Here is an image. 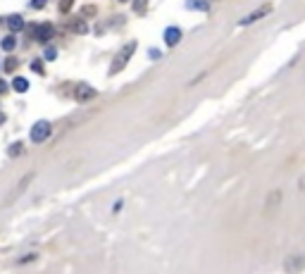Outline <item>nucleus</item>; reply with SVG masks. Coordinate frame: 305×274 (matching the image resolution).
I'll return each instance as SVG.
<instances>
[{
    "mask_svg": "<svg viewBox=\"0 0 305 274\" xmlns=\"http://www.w3.org/2000/svg\"><path fill=\"white\" fill-rule=\"evenodd\" d=\"M136 53V43H127L124 48H122L120 53H117V57H115V62H112V74H117V72H122L124 67H127V62L131 60V55Z\"/></svg>",
    "mask_w": 305,
    "mask_h": 274,
    "instance_id": "1",
    "label": "nucleus"
},
{
    "mask_svg": "<svg viewBox=\"0 0 305 274\" xmlns=\"http://www.w3.org/2000/svg\"><path fill=\"white\" fill-rule=\"evenodd\" d=\"M50 132H53L50 122L41 120V122H36V124L31 127V132H29V136H31V141H33V143H43V141H48V136H50Z\"/></svg>",
    "mask_w": 305,
    "mask_h": 274,
    "instance_id": "2",
    "label": "nucleus"
},
{
    "mask_svg": "<svg viewBox=\"0 0 305 274\" xmlns=\"http://www.w3.org/2000/svg\"><path fill=\"white\" fill-rule=\"evenodd\" d=\"M96 96H98V91H96L93 86H88V84H79L76 91H74L76 103H88V100H93Z\"/></svg>",
    "mask_w": 305,
    "mask_h": 274,
    "instance_id": "3",
    "label": "nucleus"
},
{
    "mask_svg": "<svg viewBox=\"0 0 305 274\" xmlns=\"http://www.w3.org/2000/svg\"><path fill=\"white\" fill-rule=\"evenodd\" d=\"M284 270L286 272H301V270H305V255H291L284 263Z\"/></svg>",
    "mask_w": 305,
    "mask_h": 274,
    "instance_id": "4",
    "label": "nucleus"
},
{
    "mask_svg": "<svg viewBox=\"0 0 305 274\" xmlns=\"http://www.w3.org/2000/svg\"><path fill=\"white\" fill-rule=\"evenodd\" d=\"M270 12H272V7H270V5H262L260 10H255V12H251V14H248V17H243V19H241V26H248V24H253V22H258V19H262V17H265V14H270Z\"/></svg>",
    "mask_w": 305,
    "mask_h": 274,
    "instance_id": "5",
    "label": "nucleus"
},
{
    "mask_svg": "<svg viewBox=\"0 0 305 274\" xmlns=\"http://www.w3.org/2000/svg\"><path fill=\"white\" fill-rule=\"evenodd\" d=\"M33 36H36V38H38V41H50V38H53L55 36V29H53V24H38V26H36V31H33Z\"/></svg>",
    "mask_w": 305,
    "mask_h": 274,
    "instance_id": "6",
    "label": "nucleus"
},
{
    "mask_svg": "<svg viewBox=\"0 0 305 274\" xmlns=\"http://www.w3.org/2000/svg\"><path fill=\"white\" fill-rule=\"evenodd\" d=\"M162 38H164V43L167 45H176L179 41H181V29H179V26H169V29L164 31Z\"/></svg>",
    "mask_w": 305,
    "mask_h": 274,
    "instance_id": "7",
    "label": "nucleus"
},
{
    "mask_svg": "<svg viewBox=\"0 0 305 274\" xmlns=\"http://www.w3.org/2000/svg\"><path fill=\"white\" fill-rule=\"evenodd\" d=\"M279 203H282V191H272L270 198H267V205H265V208H267V212H272L274 208H279Z\"/></svg>",
    "mask_w": 305,
    "mask_h": 274,
    "instance_id": "8",
    "label": "nucleus"
},
{
    "mask_svg": "<svg viewBox=\"0 0 305 274\" xmlns=\"http://www.w3.org/2000/svg\"><path fill=\"white\" fill-rule=\"evenodd\" d=\"M7 24H10L12 31H22V29H24L22 14H10V17H7Z\"/></svg>",
    "mask_w": 305,
    "mask_h": 274,
    "instance_id": "9",
    "label": "nucleus"
},
{
    "mask_svg": "<svg viewBox=\"0 0 305 274\" xmlns=\"http://www.w3.org/2000/svg\"><path fill=\"white\" fill-rule=\"evenodd\" d=\"M12 88H14L17 93H26V91H29V81L24 77H14L12 79Z\"/></svg>",
    "mask_w": 305,
    "mask_h": 274,
    "instance_id": "10",
    "label": "nucleus"
},
{
    "mask_svg": "<svg viewBox=\"0 0 305 274\" xmlns=\"http://www.w3.org/2000/svg\"><path fill=\"white\" fill-rule=\"evenodd\" d=\"M186 5L193 7V10H200V12L210 10V2H207V0H186Z\"/></svg>",
    "mask_w": 305,
    "mask_h": 274,
    "instance_id": "11",
    "label": "nucleus"
},
{
    "mask_svg": "<svg viewBox=\"0 0 305 274\" xmlns=\"http://www.w3.org/2000/svg\"><path fill=\"white\" fill-rule=\"evenodd\" d=\"M0 48H2V50H7V53H12V50L17 48V38H14V36H5V38H2V43H0Z\"/></svg>",
    "mask_w": 305,
    "mask_h": 274,
    "instance_id": "12",
    "label": "nucleus"
},
{
    "mask_svg": "<svg viewBox=\"0 0 305 274\" xmlns=\"http://www.w3.org/2000/svg\"><path fill=\"white\" fill-rule=\"evenodd\" d=\"M2 67H5V72H14V69H17V60H14V57H7Z\"/></svg>",
    "mask_w": 305,
    "mask_h": 274,
    "instance_id": "13",
    "label": "nucleus"
},
{
    "mask_svg": "<svg viewBox=\"0 0 305 274\" xmlns=\"http://www.w3.org/2000/svg\"><path fill=\"white\" fill-rule=\"evenodd\" d=\"M45 2H48V0H31V7L33 10H43Z\"/></svg>",
    "mask_w": 305,
    "mask_h": 274,
    "instance_id": "14",
    "label": "nucleus"
},
{
    "mask_svg": "<svg viewBox=\"0 0 305 274\" xmlns=\"http://www.w3.org/2000/svg\"><path fill=\"white\" fill-rule=\"evenodd\" d=\"M31 69L36 72V74H43V62H41V60H36V62L31 65Z\"/></svg>",
    "mask_w": 305,
    "mask_h": 274,
    "instance_id": "15",
    "label": "nucleus"
},
{
    "mask_svg": "<svg viewBox=\"0 0 305 274\" xmlns=\"http://www.w3.org/2000/svg\"><path fill=\"white\" fill-rule=\"evenodd\" d=\"M72 29H74L76 33H86V26H84V22H74V24H72Z\"/></svg>",
    "mask_w": 305,
    "mask_h": 274,
    "instance_id": "16",
    "label": "nucleus"
},
{
    "mask_svg": "<svg viewBox=\"0 0 305 274\" xmlns=\"http://www.w3.org/2000/svg\"><path fill=\"white\" fill-rule=\"evenodd\" d=\"M19 153H22V143H14L10 148V157H14V155H19Z\"/></svg>",
    "mask_w": 305,
    "mask_h": 274,
    "instance_id": "17",
    "label": "nucleus"
},
{
    "mask_svg": "<svg viewBox=\"0 0 305 274\" xmlns=\"http://www.w3.org/2000/svg\"><path fill=\"white\" fill-rule=\"evenodd\" d=\"M69 7H72V0H60V10L62 12H67Z\"/></svg>",
    "mask_w": 305,
    "mask_h": 274,
    "instance_id": "18",
    "label": "nucleus"
},
{
    "mask_svg": "<svg viewBox=\"0 0 305 274\" xmlns=\"http://www.w3.org/2000/svg\"><path fill=\"white\" fill-rule=\"evenodd\" d=\"M45 60H55V50H53V48H48V50H45Z\"/></svg>",
    "mask_w": 305,
    "mask_h": 274,
    "instance_id": "19",
    "label": "nucleus"
},
{
    "mask_svg": "<svg viewBox=\"0 0 305 274\" xmlns=\"http://www.w3.org/2000/svg\"><path fill=\"white\" fill-rule=\"evenodd\" d=\"M31 260H36V255H33V253H31V255H26V258H22V260H19V263H31Z\"/></svg>",
    "mask_w": 305,
    "mask_h": 274,
    "instance_id": "20",
    "label": "nucleus"
},
{
    "mask_svg": "<svg viewBox=\"0 0 305 274\" xmlns=\"http://www.w3.org/2000/svg\"><path fill=\"white\" fill-rule=\"evenodd\" d=\"M5 91H7V84H5V81H2V79H0V96H2V93H5Z\"/></svg>",
    "mask_w": 305,
    "mask_h": 274,
    "instance_id": "21",
    "label": "nucleus"
},
{
    "mask_svg": "<svg viewBox=\"0 0 305 274\" xmlns=\"http://www.w3.org/2000/svg\"><path fill=\"white\" fill-rule=\"evenodd\" d=\"M143 5H146V0H136V7L139 10H143Z\"/></svg>",
    "mask_w": 305,
    "mask_h": 274,
    "instance_id": "22",
    "label": "nucleus"
},
{
    "mask_svg": "<svg viewBox=\"0 0 305 274\" xmlns=\"http://www.w3.org/2000/svg\"><path fill=\"white\" fill-rule=\"evenodd\" d=\"M298 188H301V191L305 188V179H301V184H298Z\"/></svg>",
    "mask_w": 305,
    "mask_h": 274,
    "instance_id": "23",
    "label": "nucleus"
},
{
    "mask_svg": "<svg viewBox=\"0 0 305 274\" xmlns=\"http://www.w3.org/2000/svg\"><path fill=\"white\" fill-rule=\"evenodd\" d=\"M2 122H5V112H0V124H2Z\"/></svg>",
    "mask_w": 305,
    "mask_h": 274,
    "instance_id": "24",
    "label": "nucleus"
},
{
    "mask_svg": "<svg viewBox=\"0 0 305 274\" xmlns=\"http://www.w3.org/2000/svg\"><path fill=\"white\" fill-rule=\"evenodd\" d=\"M122 2H124V0H122Z\"/></svg>",
    "mask_w": 305,
    "mask_h": 274,
    "instance_id": "25",
    "label": "nucleus"
}]
</instances>
